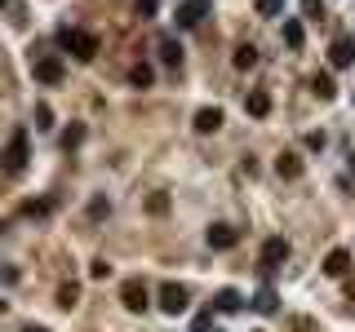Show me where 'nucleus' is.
<instances>
[{
    "instance_id": "29",
    "label": "nucleus",
    "mask_w": 355,
    "mask_h": 332,
    "mask_svg": "<svg viewBox=\"0 0 355 332\" xmlns=\"http://www.w3.org/2000/svg\"><path fill=\"white\" fill-rule=\"evenodd\" d=\"M89 274H93V279H107V274H111V266H107V257H98V261H93V266H89Z\"/></svg>"
},
{
    "instance_id": "6",
    "label": "nucleus",
    "mask_w": 355,
    "mask_h": 332,
    "mask_svg": "<svg viewBox=\"0 0 355 332\" xmlns=\"http://www.w3.org/2000/svg\"><path fill=\"white\" fill-rule=\"evenodd\" d=\"M204 240H209V248L227 253V248H236V244H240V231H236V226H227V222H218V226H209Z\"/></svg>"
},
{
    "instance_id": "9",
    "label": "nucleus",
    "mask_w": 355,
    "mask_h": 332,
    "mask_svg": "<svg viewBox=\"0 0 355 332\" xmlns=\"http://www.w3.org/2000/svg\"><path fill=\"white\" fill-rule=\"evenodd\" d=\"M204 9H209V0H186V5L178 9V27H200Z\"/></svg>"
},
{
    "instance_id": "7",
    "label": "nucleus",
    "mask_w": 355,
    "mask_h": 332,
    "mask_svg": "<svg viewBox=\"0 0 355 332\" xmlns=\"http://www.w3.org/2000/svg\"><path fill=\"white\" fill-rule=\"evenodd\" d=\"M284 261H289V240H280V235L267 240L262 244V270H280Z\"/></svg>"
},
{
    "instance_id": "15",
    "label": "nucleus",
    "mask_w": 355,
    "mask_h": 332,
    "mask_svg": "<svg viewBox=\"0 0 355 332\" xmlns=\"http://www.w3.org/2000/svg\"><path fill=\"white\" fill-rule=\"evenodd\" d=\"M311 93H315V98H320V102H329V98H338V84H333V75H311Z\"/></svg>"
},
{
    "instance_id": "24",
    "label": "nucleus",
    "mask_w": 355,
    "mask_h": 332,
    "mask_svg": "<svg viewBox=\"0 0 355 332\" xmlns=\"http://www.w3.org/2000/svg\"><path fill=\"white\" fill-rule=\"evenodd\" d=\"M23 213H27V217H49V213H53V204H49V199H32V204H27Z\"/></svg>"
},
{
    "instance_id": "20",
    "label": "nucleus",
    "mask_w": 355,
    "mask_h": 332,
    "mask_svg": "<svg viewBox=\"0 0 355 332\" xmlns=\"http://www.w3.org/2000/svg\"><path fill=\"white\" fill-rule=\"evenodd\" d=\"M213 306H218V310H227V315H231V310H240V292H236V288H222L218 297H213Z\"/></svg>"
},
{
    "instance_id": "11",
    "label": "nucleus",
    "mask_w": 355,
    "mask_h": 332,
    "mask_svg": "<svg viewBox=\"0 0 355 332\" xmlns=\"http://www.w3.org/2000/svg\"><path fill=\"white\" fill-rule=\"evenodd\" d=\"M276 173L293 182V177H302V159H297L293 151H280V159H276Z\"/></svg>"
},
{
    "instance_id": "2",
    "label": "nucleus",
    "mask_w": 355,
    "mask_h": 332,
    "mask_svg": "<svg viewBox=\"0 0 355 332\" xmlns=\"http://www.w3.org/2000/svg\"><path fill=\"white\" fill-rule=\"evenodd\" d=\"M27 129H14V138H9V146H5V155H0V168H5L9 177H18V173H27Z\"/></svg>"
},
{
    "instance_id": "26",
    "label": "nucleus",
    "mask_w": 355,
    "mask_h": 332,
    "mask_svg": "<svg viewBox=\"0 0 355 332\" xmlns=\"http://www.w3.org/2000/svg\"><path fill=\"white\" fill-rule=\"evenodd\" d=\"M289 332H320V328H315V319L297 315V319H289Z\"/></svg>"
},
{
    "instance_id": "32",
    "label": "nucleus",
    "mask_w": 355,
    "mask_h": 332,
    "mask_svg": "<svg viewBox=\"0 0 355 332\" xmlns=\"http://www.w3.org/2000/svg\"><path fill=\"white\" fill-rule=\"evenodd\" d=\"M156 14V0H138V18H151Z\"/></svg>"
},
{
    "instance_id": "13",
    "label": "nucleus",
    "mask_w": 355,
    "mask_h": 332,
    "mask_svg": "<svg viewBox=\"0 0 355 332\" xmlns=\"http://www.w3.org/2000/svg\"><path fill=\"white\" fill-rule=\"evenodd\" d=\"M276 306H280L276 288H271V283H262V288H258V297H254V310H258V315H276Z\"/></svg>"
},
{
    "instance_id": "35",
    "label": "nucleus",
    "mask_w": 355,
    "mask_h": 332,
    "mask_svg": "<svg viewBox=\"0 0 355 332\" xmlns=\"http://www.w3.org/2000/svg\"><path fill=\"white\" fill-rule=\"evenodd\" d=\"M23 332H49V328H23Z\"/></svg>"
},
{
    "instance_id": "36",
    "label": "nucleus",
    "mask_w": 355,
    "mask_h": 332,
    "mask_svg": "<svg viewBox=\"0 0 355 332\" xmlns=\"http://www.w3.org/2000/svg\"><path fill=\"white\" fill-rule=\"evenodd\" d=\"M0 5H5V0H0Z\"/></svg>"
},
{
    "instance_id": "16",
    "label": "nucleus",
    "mask_w": 355,
    "mask_h": 332,
    "mask_svg": "<svg viewBox=\"0 0 355 332\" xmlns=\"http://www.w3.org/2000/svg\"><path fill=\"white\" fill-rule=\"evenodd\" d=\"M302 40H306L302 23H297V18H284V44L289 49H302Z\"/></svg>"
},
{
    "instance_id": "10",
    "label": "nucleus",
    "mask_w": 355,
    "mask_h": 332,
    "mask_svg": "<svg viewBox=\"0 0 355 332\" xmlns=\"http://www.w3.org/2000/svg\"><path fill=\"white\" fill-rule=\"evenodd\" d=\"M218 129H222V111L218 107L195 111V133H218Z\"/></svg>"
},
{
    "instance_id": "17",
    "label": "nucleus",
    "mask_w": 355,
    "mask_h": 332,
    "mask_svg": "<svg viewBox=\"0 0 355 332\" xmlns=\"http://www.w3.org/2000/svg\"><path fill=\"white\" fill-rule=\"evenodd\" d=\"M129 84H134V89H151V84H156V71H151L147 62H138L134 71H129Z\"/></svg>"
},
{
    "instance_id": "1",
    "label": "nucleus",
    "mask_w": 355,
    "mask_h": 332,
    "mask_svg": "<svg viewBox=\"0 0 355 332\" xmlns=\"http://www.w3.org/2000/svg\"><path fill=\"white\" fill-rule=\"evenodd\" d=\"M58 44L71 53L76 62H93L98 58V36L93 31H80V27H62L58 31Z\"/></svg>"
},
{
    "instance_id": "21",
    "label": "nucleus",
    "mask_w": 355,
    "mask_h": 332,
    "mask_svg": "<svg viewBox=\"0 0 355 332\" xmlns=\"http://www.w3.org/2000/svg\"><path fill=\"white\" fill-rule=\"evenodd\" d=\"M107 213H111V199H107V195H93V199H89V217H93V222H102Z\"/></svg>"
},
{
    "instance_id": "3",
    "label": "nucleus",
    "mask_w": 355,
    "mask_h": 332,
    "mask_svg": "<svg viewBox=\"0 0 355 332\" xmlns=\"http://www.w3.org/2000/svg\"><path fill=\"white\" fill-rule=\"evenodd\" d=\"M120 301H125V310L143 315V310L151 306V288H147L143 279H125V283H120Z\"/></svg>"
},
{
    "instance_id": "5",
    "label": "nucleus",
    "mask_w": 355,
    "mask_h": 332,
    "mask_svg": "<svg viewBox=\"0 0 355 332\" xmlns=\"http://www.w3.org/2000/svg\"><path fill=\"white\" fill-rule=\"evenodd\" d=\"M186 301H191V292H186L182 283H164V288H160V310H164V315H182Z\"/></svg>"
},
{
    "instance_id": "14",
    "label": "nucleus",
    "mask_w": 355,
    "mask_h": 332,
    "mask_svg": "<svg viewBox=\"0 0 355 332\" xmlns=\"http://www.w3.org/2000/svg\"><path fill=\"white\" fill-rule=\"evenodd\" d=\"M245 111H249L254 120H262V116H271V98H267L262 89H254V93L245 98Z\"/></svg>"
},
{
    "instance_id": "8",
    "label": "nucleus",
    "mask_w": 355,
    "mask_h": 332,
    "mask_svg": "<svg viewBox=\"0 0 355 332\" xmlns=\"http://www.w3.org/2000/svg\"><path fill=\"white\" fill-rule=\"evenodd\" d=\"M347 270H351V253L347 248H333L329 257H324V274H329V279H342Z\"/></svg>"
},
{
    "instance_id": "33",
    "label": "nucleus",
    "mask_w": 355,
    "mask_h": 332,
    "mask_svg": "<svg viewBox=\"0 0 355 332\" xmlns=\"http://www.w3.org/2000/svg\"><path fill=\"white\" fill-rule=\"evenodd\" d=\"M0 279H5V283H18V270H14V266H0Z\"/></svg>"
},
{
    "instance_id": "22",
    "label": "nucleus",
    "mask_w": 355,
    "mask_h": 332,
    "mask_svg": "<svg viewBox=\"0 0 355 332\" xmlns=\"http://www.w3.org/2000/svg\"><path fill=\"white\" fill-rule=\"evenodd\" d=\"M254 62H258V49H254V44H240V49H236V66H240V71H249Z\"/></svg>"
},
{
    "instance_id": "4",
    "label": "nucleus",
    "mask_w": 355,
    "mask_h": 332,
    "mask_svg": "<svg viewBox=\"0 0 355 332\" xmlns=\"http://www.w3.org/2000/svg\"><path fill=\"white\" fill-rule=\"evenodd\" d=\"M32 75L40 84H62L67 66H62V58H32Z\"/></svg>"
},
{
    "instance_id": "12",
    "label": "nucleus",
    "mask_w": 355,
    "mask_h": 332,
    "mask_svg": "<svg viewBox=\"0 0 355 332\" xmlns=\"http://www.w3.org/2000/svg\"><path fill=\"white\" fill-rule=\"evenodd\" d=\"M329 62H333V66H351V62H355V44H351V40H333V44H329Z\"/></svg>"
},
{
    "instance_id": "31",
    "label": "nucleus",
    "mask_w": 355,
    "mask_h": 332,
    "mask_svg": "<svg viewBox=\"0 0 355 332\" xmlns=\"http://www.w3.org/2000/svg\"><path fill=\"white\" fill-rule=\"evenodd\" d=\"M302 142H306V151H324V133H306Z\"/></svg>"
},
{
    "instance_id": "19",
    "label": "nucleus",
    "mask_w": 355,
    "mask_h": 332,
    "mask_svg": "<svg viewBox=\"0 0 355 332\" xmlns=\"http://www.w3.org/2000/svg\"><path fill=\"white\" fill-rule=\"evenodd\" d=\"M58 306L62 310H76L80 306V288H76V283H62V288H58Z\"/></svg>"
},
{
    "instance_id": "18",
    "label": "nucleus",
    "mask_w": 355,
    "mask_h": 332,
    "mask_svg": "<svg viewBox=\"0 0 355 332\" xmlns=\"http://www.w3.org/2000/svg\"><path fill=\"white\" fill-rule=\"evenodd\" d=\"M160 58L169 62V66L182 62V49H178V40H173V36H160Z\"/></svg>"
},
{
    "instance_id": "28",
    "label": "nucleus",
    "mask_w": 355,
    "mask_h": 332,
    "mask_svg": "<svg viewBox=\"0 0 355 332\" xmlns=\"http://www.w3.org/2000/svg\"><path fill=\"white\" fill-rule=\"evenodd\" d=\"M302 14L306 18H320L324 14V0H302Z\"/></svg>"
},
{
    "instance_id": "23",
    "label": "nucleus",
    "mask_w": 355,
    "mask_h": 332,
    "mask_svg": "<svg viewBox=\"0 0 355 332\" xmlns=\"http://www.w3.org/2000/svg\"><path fill=\"white\" fill-rule=\"evenodd\" d=\"M258 14H262V18H280V14H284V0H258Z\"/></svg>"
},
{
    "instance_id": "34",
    "label": "nucleus",
    "mask_w": 355,
    "mask_h": 332,
    "mask_svg": "<svg viewBox=\"0 0 355 332\" xmlns=\"http://www.w3.org/2000/svg\"><path fill=\"white\" fill-rule=\"evenodd\" d=\"M347 297H351V301H355V279H351V283H347Z\"/></svg>"
},
{
    "instance_id": "25",
    "label": "nucleus",
    "mask_w": 355,
    "mask_h": 332,
    "mask_svg": "<svg viewBox=\"0 0 355 332\" xmlns=\"http://www.w3.org/2000/svg\"><path fill=\"white\" fill-rule=\"evenodd\" d=\"M80 142H85V129H80V125H71L67 133H62V146H67V151H71V146H80Z\"/></svg>"
},
{
    "instance_id": "30",
    "label": "nucleus",
    "mask_w": 355,
    "mask_h": 332,
    "mask_svg": "<svg viewBox=\"0 0 355 332\" xmlns=\"http://www.w3.org/2000/svg\"><path fill=\"white\" fill-rule=\"evenodd\" d=\"M36 120H40L36 129H53V111L49 107H36Z\"/></svg>"
},
{
    "instance_id": "27",
    "label": "nucleus",
    "mask_w": 355,
    "mask_h": 332,
    "mask_svg": "<svg viewBox=\"0 0 355 332\" xmlns=\"http://www.w3.org/2000/svg\"><path fill=\"white\" fill-rule=\"evenodd\" d=\"M147 208H151L156 217H160V213H169V195H151V199H147Z\"/></svg>"
}]
</instances>
